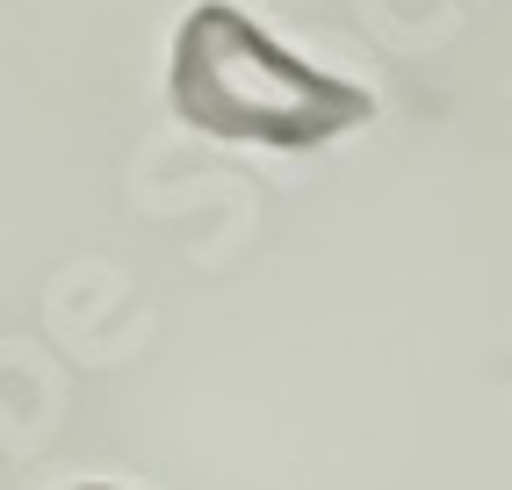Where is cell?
<instances>
[{"instance_id": "obj_1", "label": "cell", "mask_w": 512, "mask_h": 490, "mask_svg": "<svg viewBox=\"0 0 512 490\" xmlns=\"http://www.w3.org/2000/svg\"><path fill=\"white\" fill-rule=\"evenodd\" d=\"M174 109L210 130V137H238V145H325V137H347L375 116V101L347 80L318 73V65L289 58L275 37L210 0L195 8L174 37Z\"/></svg>"}, {"instance_id": "obj_2", "label": "cell", "mask_w": 512, "mask_h": 490, "mask_svg": "<svg viewBox=\"0 0 512 490\" xmlns=\"http://www.w3.org/2000/svg\"><path fill=\"white\" fill-rule=\"evenodd\" d=\"M87 490H109V483H87Z\"/></svg>"}]
</instances>
